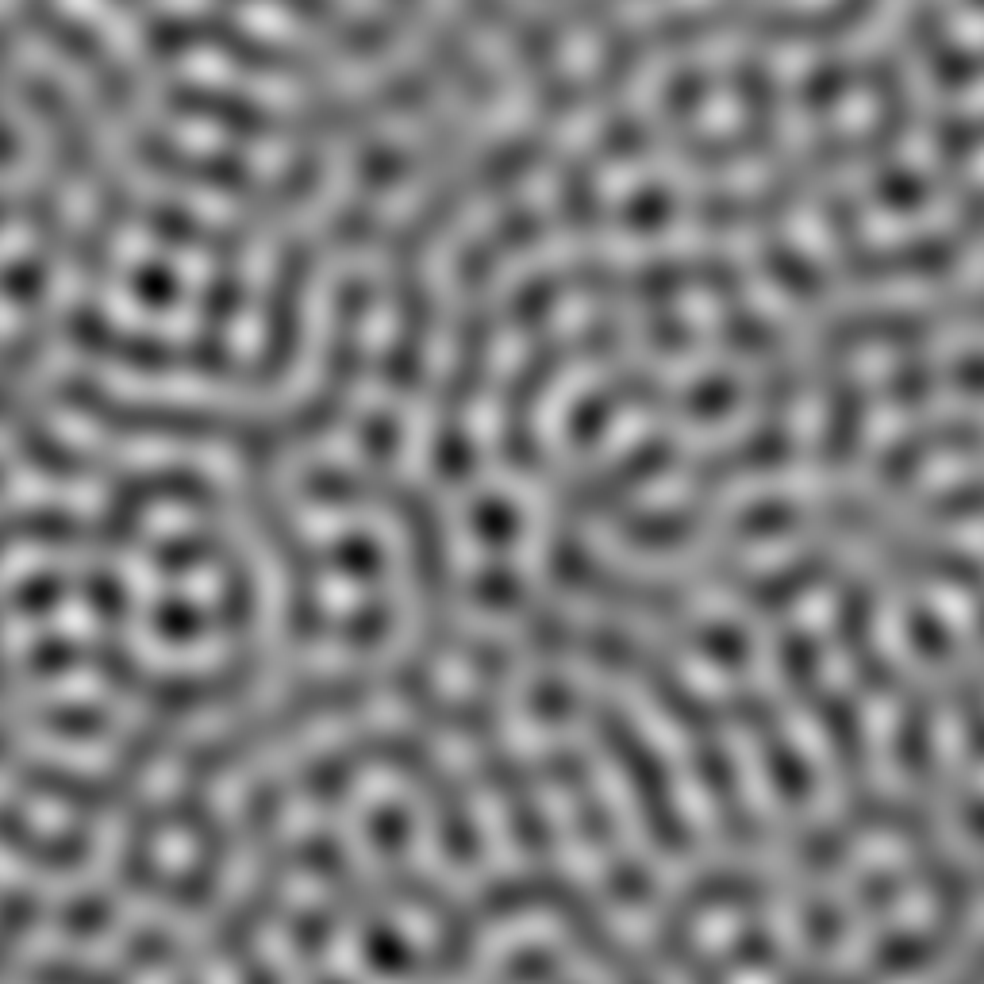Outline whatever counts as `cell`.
Masks as SVG:
<instances>
[{"label": "cell", "instance_id": "cell-2", "mask_svg": "<svg viewBox=\"0 0 984 984\" xmlns=\"http://www.w3.org/2000/svg\"><path fill=\"white\" fill-rule=\"evenodd\" d=\"M973 170L984 173V150H977V158H973Z\"/></svg>", "mask_w": 984, "mask_h": 984}, {"label": "cell", "instance_id": "cell-1", "mask_svg": "<svg viewBox=\"0 0 984 984\" xmlns=\"http://www.w3.org/2000/svg\"><path fill=\"white\" fill-rule=\"evenodd\" d=\"M950 35H954L965 50H981L984 47V12L958 8V12L950 16Z\"/></svg>", "mask_w": 984, "mask_h": 984}]
</instances>
